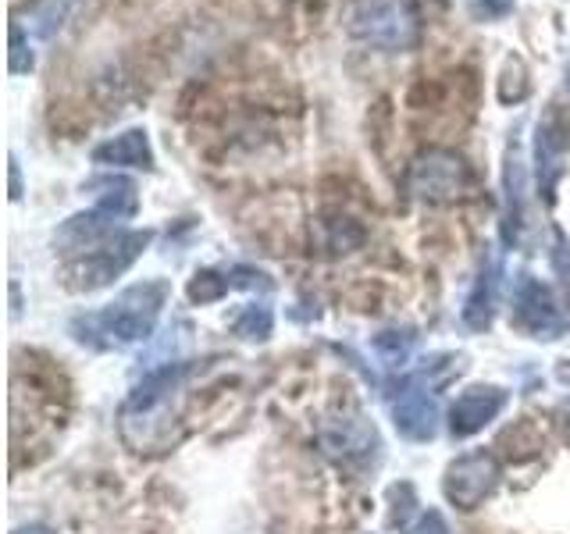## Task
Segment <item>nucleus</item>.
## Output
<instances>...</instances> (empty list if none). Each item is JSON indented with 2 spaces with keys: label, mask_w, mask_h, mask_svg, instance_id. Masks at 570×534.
<instances>
[{
  "label": "nucleus",
  "mask_w": 570,
  "mask_h": 534,
  "mask_svg": "<svg viewBox=\"0 0 570 534\" xmlns=\"http://www.w3.org/2000/svg\"><path fill=\"white\" fill-rule=\"evenodd\" d=\"M171 285L168 281H139L132 289H125L115 303H107L104 310L76 317V332L79 343L111 349V346H129L139 338H150L160 310H165Z\"/></svg>",
  "instance_id": "f257e3e1"
},
{
  "label": "nucleus",
  "mask_w": 570,
  "mask_h": 534,
  "mask_svg": "<svg viewBox=\"0 0 570 534\" xmlns=\"http://www.w3.org/2000/svg\"><path fill=\"white\" fill-rule=\"evenodd\" d=\"M346 29L353 40L385 53H403L421 43V22L406 0H356L346 14Z\"/></svg>",
  "instance_id": "f03ea898"
},
{
  "label": "nucleus",
  "mask_w": 570,
  "mask_h": 534,
  "mask_svg": "<svg viewBox=\"0 0 570 534\" xmlns=\"http://www.w3.org/2000/svg\"><path fill=\"white\" fill-rule=\"evenodd\" d=\"M468 165L453 150H424L406 171V192L424 204H450L468 189Z\"/></svg>",
  "instance_id": "7ed1b4c3"
},
{
  "label": "nucleus",
  "mask_w": 570,
  "mask_h": 534,
  "mask_svg": "<svg viewBox=\"0 0 570 534\" xmlns=\"http://www.w3.org/2000/svg\"><path fill=\"white\" fill-rule=\"evenodd\" d=\"M150 239H154L150 228H142V231H121V236H115L104 249H97V254H89V257L71 264L68 275L76 278V281H71V289H79V293L104 289L107 281H115L118 275L129 271V267L136 264V257L150 246Z\"/></svg>",
  "instance_id": "20e7f679"
},
{
  "label": "nucleus",
  "mask_w": 570,
  "mask_h": 534,
  "mask_svg": "<svg viewBox=\"0 0 570 534\" xmlns=\"http://www.w3.org/2000/svg\"><path fill=\"white\" fill-rule=\"evenodd\" d=\"M321 449L350 471H367L382 456V438L364 417H338L321 427Z\"/></svg>",
  "instance_id": "39448f33"
},
{
  "label": "nucleus",
  "mask_w": 570,
  "mask_h": 534,
  "mask_svg": "<svg viewBox=\"0 0 570 534\" xmlns=\"http://www.w3.org/2000/svg\"><path fill=\"white\" fill-rule=\"evenodd\" d=\"M495 485H499L495 456L485 449H474V453H463L460 459L450 463L442 488H445V498H450L456 510H478L495 492Z\"/></svg>",
  "instance_id": "423d86ee"
},
{
  "label": "nucleus",
  "mask_w": 570,
  "mask_h": 534,
  "mask_svg": "<svg viewBox=\"0 0 570 534\" xmlns=\"http://www.w3.org/2000/svg\"><path fill=\"white\" fill-rule=\"evenodd\" d=\"M570 150V111L560 103H549L546 115L534 125V160H539V192L552 204V189L563 175V157Z\"/></svg>",
  "instance_id": "0eeeda50"
},
{
  "label": "nucleus",
  "mask_w": 570,
  "mask_h": 534,
  "mask_svg": "<svg viewBox=\"0 0 570 534\" xmlns=\"http://www.w3.org/2000/svg\"><path fill=\"white\" fill-rule=\"evenodd\" d=\"M513 317L534 338H560L567 332V317L552 299L549 285L531 275H521L513 285Z\"/></svg>",
  "instance_id": "6e6552de"
},
{
  "label": "nucleus",
  "mask_w": 570,
  "mask_h": 534,
  "mask_svg": "<svg viewBox=\"0 0 570 534\" xmlns=\"http://www.w3.org/2000/svg\"><path fill=\"white\" fill-rule=\"evenodd\" d=\"M118 221L121 218H115V214H104L97 207L82 210V214H71V218L58 231H53V249L65 254V257L97 254V249H104L115 236H121Z\"/></svg>",
  "instance_id": "1a4fd4ad"
},
{
  "label": "nucleus",
  "mask_w": 570,
  "mask_h": 534,
  "mask_svg": "<svg viewBox=\"0 0 570 534\" xmlns=\"http://www.w3.org/2000/svg\"><path fill=\"white\" fill-rule=\"evenodd\" d=\"M507 406V392L503 388H492V385H474L468 388L463 396L453 403L450 409V432L456 438H471L478 435L481 427L492 424Z\"/></svg>",
  "instance_id": "9d476101"
},
{
  "label": "nucleus",
  "mask_w": 570,
  "mask_h": 534,
  "mask_svg": "<svg viewBox=\"0 0 570 534\" xmlns=\"http://www.w3.org/2000/svg\"><path fill=\"white\" fill-rule=\"evenodd\" d=\"M392 421L396 432L410 442H428L439 432V403L435 396H428V388L406 385L400 392V399L392 403Z\"/></svg>",
  "instance_id": "9b49d317"
},
{
  "label": "nucleus",
  "mask_w": 570,
  "mask_h": 534,
  "mask_svg": "<svg viewBox=\"0 0 570 534\" xmlns=\"http://www.w3.org/2000/svg\"><path fill=\"white\" fill-rule=\"evenodd\" d=\"M524 186H528V171H524V154L517 142L507 147V168H503V243L517 246L521 243V228H524Z\"/></svg>",
  "instance_id": "f8f14e48"
},
{
  "label": "nucleus",
  "mask_w": 570,
  "mask_h": 534,
  "mask_svg": "<svg viewBox=\"0 0 570 534\" xmlns=\"http://www.w3.org/2000/svg\"><path fill=\"white\" fill-rule=\"evenodd\" d=\"M495 293H499V260L492 254H485L481 271L474 278V289H471L468 303H463V325L474 332H485L495 314Z\"/></svg>",
  "instance_id": "ddd939ff"
},
{
  "label": "nucleus",
  "mask_w": 570,
  "mask_h": 534,
  "mask_svg": "<svg viewBox=\"0 0 570 534\" xmlns=\"http://www.w3.org/2000/svg\"><path fill=\"white\" fill-rule=\"evenodd\" d=\"M97 165H115V168H154V150H150V139L142 129H129L115 139L100 142L94 150Z\"/></svg>",
  "instance_id": "4468645a"
},
{
  "label": "nucleus",
  "mask_w": 570,
  "mask_h": 534,
  "mask_svg": "<svg viewBox=\"0 0 570 534\" xmlns=\"http://www.w3.org/2000/svg\"><path fill=\"white\" fill-rule=\"evenodd\" d=\"M89 189H94L97 210H104V214H115V218H132V214L139 210V192H136L132 178L104 175V178H94Z\"/></svg>",
  "instance_id": "2eb2a0df"
},
{
  "label": "nucleus",
  "mask_w": 570,
  "mask_h": 534,
  "mask_svg": "<svg viewBox=\"0 0 570 534\" xmlns=\"http://www.w3.org/2000/svg\"><path fill=\"white\" fill-rule=\"evenodd\" d=\"M272 325H275L272 310H267L264 303H249V307H243L239 317L232 320V332L243 338H267L272 335Z\"/></svg>",
  "instance_id": "dca6fc26"
},
{
  "label": "nucleus",
  "mask_w": 570,
  "mask_h": 534,
  "mask_svg": "<svg viewBox=\"0 0 570 534\" xmlns=\"http://www.w3.org/2000/svg\"><path fill=\"white\" fill-rule=\"evenodd\" d=\"M414 338H417L414 332H382L374 338V353H379L389 367H403L410 349H414Z\"/></svg>",
  "instance_id": "f3484780"
},
{
  "label": "nucleus",
  "mask_w": 570,
  "mask_h": 534,
  "mask_svg": "<svg viewBox=\"0 0 570 534\" xmlns=\"http://www.w3.org/2000/svg\"><path fill=\"white\" fill-rule=\"evenodd\" d=\"M232 289V281L228 275H218V271H196L193 281H189V299L193 303H214V299H222L225 293Z\"/></svg>",
  "instance_id": "a211bd4d"
},
{
  "label": "nucleus",
  "mask_w": 570,
  "mask_h": 534,
  "mask_svg": "<svg viewBox=\"0 0 570 534\" xmlns=\"http://www.w3.org/2000/svg\"><path fill=\"white\" fill-rule=\"evenodd\" d=\"M528 97V71L521 58H510L503 68V82H499V100L503 103H521Z\"/></svg>",
  "instance_id": "6ab92c4d"
},
{
  "label": "nucleus",
  "mask_w": 570,
  "mask_h": 534,
  "mask_svg": "<svg viewBox=\"0 0 570 534\" xmlns=\"http://www.w3.org/2000/svg\"><path fill=\"white\" fill-rule=\"evenodd\" d=\"M32 65H36V58H32V50H29V43H26V32H22V26H11V50H8V71L11 76H26V71H32Z\"/></svg>",
  "instance_id": "aec40b11"
},
{
  "label": "nucleus",
  "mask_w": 570,
  "mask_h": 534,
  "mask_svg": "<svg viewBox=\"0 0 570 534\" xmlns=\"http://www.w3.org/2000/svg\"><path fill=\"white\" fill-rule=\"evenodd\" d=\"M549 260H552V271H557V278L570 289V239L563 236L560 228L552 231V254H549Z\"/></svg>",
  "instance_id": "412c9836"
},
{
  "label": "nucleus",
  "mask_w": 570,
  "mask_h": 534,
  "mask_svg": "<svg viewBox=\"0 0 570 534\" xmlns=\"http://www.w3.org/2000/svg\"><path fill=\"white\" fill-rule=\"evenodd\" d=\"M228 281H232V289H272V278L257 271V267H232Z\"/></svg>",
  "instance_id": "4be33fe9"
},
{
  "label": "nucleus",
  "mask_w": 570,
  "mask_h": 534,
  "mask_svg": "<svg viewBox=\"0 0 570 534\" xmlns=\"http://www.w3.org/2000/svg\"><path fill=\"white\" fill-rule=\"evenodd\" d=\"M513 11V0H471V14L478 22H495Z\"/></svg>",
  "instance_id": "5701e85b"
},
{
  "label": "nucleus",
  "mask_w": 570,
  "mask_h": 534,
  "mask_svg": "<svg viewBox=\"0 0 570 534\" xmlns=\"http://www.w3.org/2000/svg\"><path fill=\"white\" fill-rule=\"evenodd\" d=\"M417 534H450V527H445L442 521V513L439 510H428L421 516V524H417Z\"/></svg>",
  "instance_id": "b1692460"
},
{
  "label": "nucleus",
  "mask_w": 570,
  "mask_h": 534,
  "mask_svg": "<svg viewBox=\"0 0 570 534\" xmlns=\"http://www.w3.org/2000/svg\"><path fill=\"white\" fill-rule=\"evenodd\" d=\"M22 196V171H18V160L11 157V200Z\"/></svg>",
  "instance_id": "393cba45"
},
{
  "label": "nucleus",
  "mask_w": 570,
  "mask_h": 534,
  "mask_svg": "<svg viewBox=\"0 0 570 534\" xmlns=\"http://www.w3.org/2000/svg\"><path fill=\"white\" fill-rule=\"evenodd\" d=\"M14 534H50L47 527H18Z\"/></svg>",
  "instance_id": "a878e982"
},
{
  "label": "nucleus",
  "mask_w": 570,
  "mask_h": 534,
  "mask_svg": "<svg viewBox=\"0 0 570 534\" xmlns=\"http://www.w3.org/2000/svg\"><path fill=\"white\" fill-rule=\"evenodd\" d=\"M567 89H570V65H567Z\"/></svg>",
  "instance_id": "bb28decb"
}]
</instances>
